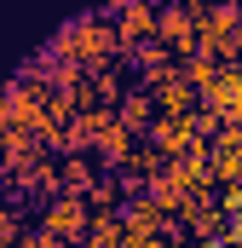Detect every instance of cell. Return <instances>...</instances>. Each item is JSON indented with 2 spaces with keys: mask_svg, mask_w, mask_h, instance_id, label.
Masks as SVG:
<instances>
[{
  "mask_svg": "<svg viewBox=\"0 0 242 248\" xmlns=\"http://www.w3.org/2000/svg\"><path fill=\"white\" fill-rule=\"evenodd\" d=\"M52 58H69L81 63L87 75L92 69H110V63H127V46H121L116 23L110 17H98V12H87V17H75V23H63L58 35H52V46H46Z\"/></svg>",
  "mask_w": 242,
  "mask_h": 248,
  "instance_id": "6da1fadb",
  "label": "cell"
},
{
  "mask_svg": "<svg viewBox=\"0 0 242 248\" xmlns=\"http://www.w3.org/2000/svg\"><path fill=\"white\" fill-rule=\"evenodd\" d=\"M150 41H162L173 58H190V52H196V17H190V6H184V0L156 6V29H150Z\"/></svg>",
  "mask_w": 242,
  "mask_h": 248,
  "instance_id": "7a4b0ae2",
  "label": "cell"
},
{
  "mask_svg": "<svg viewBox=\"0 0 242 248\" xmlns=\"http://www.w3.org/2000/svg\"><path fill=\"white\" fill-rule=\"evenodd\" d=\"M87 219H92V208H87V196H52V202L41 208V231H52V237H58L63 248L87 237Z\"/></svg>",
  "mask_w": 242,
  "mask_h": 248,
  "instance_id": "3957f363",
  "label": "cell"
},
{
  "mask_svg": "<svg viewBox=\"0 0 242 248\" xmlns=\"http://www.w3.org/2000/svg\"><path fill=\"white\" fill-rule=\"evenodd\" d=\"M202 110H213L219 122H242V58H231L219 75H213V87L196 98Z\"/></svg>",
  "mask_w": 242,
  "mask_h": 248,
  "instance_id": "277c9868",
  "label": "cell"
},
{
  "mask_svg": "<svg viewBox=\"0 0 242 248\" xmlns=\"http://www.w3.org/2000/svg\"><path fill=\"white\" fill-rule=\"evenodd\" d=\"M144 93L156 98V116H190V110H196V87L179 75V63H173L167 75H156Z\"/></svg>",
  "mask_w": 242,
  "mask_h": 248,
  "instance_id": "5b68a950",
  "label": "cell"
},
{
  "mask_svg": "<svg viewBox=\"0 0 242 248\" xmlns=\"http://www.w3.org/2000/svg\"><path fill=\"white\" fill-rule=\"evenodd\" d=\"M110 12H116V35H121V46L150 41V29H156V0H110Z\"/></svg>",
  "mask_w": 242,
  "mask_h": 248,
  "instance_id": "8992f818",
  "label": "cell"
},
{
  "mask_svg": "<svg viewBox=\"0 0 242 248\" xmlns=\"http://www.w3.org/2000/svg\"><path fill=\"white\" fill-rule=\"evenodd\" d=\"M173 225L196 231V237H219V231H225V208L213 202V190H196V196L184 202L179 214H173Z\"/></svg>",
  "mask_w": 242,
  "mask_h": 248,
  "instance_id": "52a82bcc",
  "label": "cell"
},
{
  "mask_svg": "<svg viewBox=\"0 0 242 248\" xmlns=\"http://www.w3.org/2000/svg\"><path fill=\"white\" fill-rule=\"evenodd\" d=\"M121 225H127V231H167V225H173V214H167L150 190H133V196H127V208H121Z\"/></svg>",
  "mask_w": 242,
  "mask_h": 248,
  "instance_id": "ba28073f",
  "label": "cell"
},
{
  "mask_svg": "<svg viewBox=\"0 0 242 248\" xmlns=\"http://www.w3.org/2000/svg\"><path fill=\"white\" fill-rule=\"evenodd\" d=\"M92 179H98V156H92V150H69L58 162V190L63 196H87Z\"/></svg>",
  "mask_w": 242,
  "mask_h": 248,
  "instance_id": "9c48e42d",
  "label": "cell"
},
{
  "mask_svg": "<svg viewBox=\"0 0 242 248\" xmlns=\"http://www.w3.org/2000/svg\"><path fill=\"white\" fill-rule=\"evenodd\" d=\"M133 139H138L133 127L110 122V127H104V133H98V139H92V156H98V168H121V162L133 156Z\"/></svg>",
  "mask_w": 242,
  "mask_h": 248,
  "instance_id": "30bf717a",
  "label": "cell"
},
{
  "mask_svg": "<svg viewBox=\"0 0 242 248\" xmlns=\"http://www.w3.org/2000/svg\"><path fill=\"white\" fill-rule=\"evenodd\" d=\"M127 58L138 63V81H144V87H150V81H156V75H167V69H173V52H167V46H162V41H138V46H127Z\"/></svg>",
  "mask_w": 242,
  "mask_h": 248,
  "instance_id": "8fae6325",
  "label": "cell"
},
{
  "mask_svg": "<svg viewBox=\"0 0 242 248\" xmlns=\"http://www.w3.org/2000/svg\"><path fill=\"white\" fill-rule=\"evenodd\" d=\"M127 243V225H121V214H92L87 219V237L75 248H121Z\"/></svg>",
  "mask_w": 242,
  "mask_h": 248,
  "instance_id": "7c38bea8",
  "label": "cell"
},
{
  "mask_svg": "<svg viewBox=\"0 0 242 248\" xmlns=\"http://www.w3.org/2000/svg\"><path fill=\"white\" fill-rule=\"evenodd\" d=\"M116 122L121 127H133V133H144V127L156 122V98L144 93V87H133L127 98H121V110H116Z\"/></svg>",
  "mask_w": 242,
  "mask_h": 248,
  "instance_id": "4fadbf2b",
  "label": "cell"
},
{
  "mask_svg": "<svg viewBox=\"0 0 242 248\" xmlns=\"http://www.w3.org/2000/svg\"><path fill=\"white\" fill-rule=\"evenodd\" d=\"M179 75L190 81V87H196V98H202V93L213 87V75H219V63H213V52H190V58L179 63Z\"/></svg>",
  "mask_w": 242,
  "mask_h": 248,
  "instance_id": "5bb4252c",
  "label": "cell"
},
{
  "mask_svg": "<svg viewBox=\"0 0 242 248\" xmlns=\"http://www.w3.org/2000/svg\"><path fill=\"white\" fill-rule=\"evenodd\" d=\"M12 248H63V243L52 237V231H41V225H35V231L23 225V231H17V243H12Z\"/></svg>",
  "mask_w": 242,
  "mask_h": 248,
  "instance_id": "9a60e30c",
  "label": "cell"
},
{
  "mask_svg": "<svg viewBox=\"0 0 242 248\" xmlns=\"http://www.w3.org/2000/svg\"><path fill=\"white\" fill-rule=\"evenodd\" d=\"M17 231H23V214L17 208H0V243H17Z\"/></svg>",
  "mask_w": 242,
  "mask_h": 248,
  "instance_id": "2e32d148",
  "label": "cell"
},
{
  "mask_svg": "<svg viewBox=\"0 0 242 248\" xmlns=\"http://www.w3.org/2000/svg\"><path fill=\"white\" fill-rule=\"evenodd\" d=\"M127 248H167V231H127Z\"/></svg>",
  "mask_w": 242,
  "mask_h": 248,
  "instance_id": "e0dca14e",
  "label": "cell"
},
{
  "mask_svg": "<svg viewBox=\"0 0 242 248\" xmlns=\"http://www.w3.org/2000/svg\"><path fill=\"white\" fill-rule=\"evenodd\" d=\"M190 248H225V237H196Z\"/></svg>",
  "mask_w": 242,
  "mask_h": 248,
  "instance_id": "ac0fdd59",
  "label": "cell"
},
{
  "mask_svg": "<svg viewBox=\"0 0 242 248\" xmlns=\"http://www.w3.org/2000/svg\"><path fill=\"white\" fill-rule=\"evenodd\" d=\"M0 173H6V150H0Z\"/></svg>",
  "mask_w": 242,
  "mask_h": 248,
  "instance_id": "d6986e66",
  "label": "cell"
},
{
  "mask_svg": "<svg viewBox=\"0 0 242 248\" xmlns=\"http://www.w3.org/2000/svg\"><path fill=\"white\" fill-rule=\"evenodd\" d=\"M0 248H12V243H0Z\"/></svg>",
  "mask_w": 242,
  "mask_h": 248,
  "instance_id": "ffe728a7",
  "label": "cell"
},
{
  "mask_svg": "<svg viewBox=\"0 0 242 248\" xmlns=\"http://www.w3.org/2000/svg\"><path fill=\"white\" fill-rule=\"evenodd\" d=\"M121 248H127V243H121Z\"/></svg>",
  "mask_w": 242,
  "mask_h": 248,
  "instance_id": "44dd1931",
  "label": "cell"
}]
</instances>
